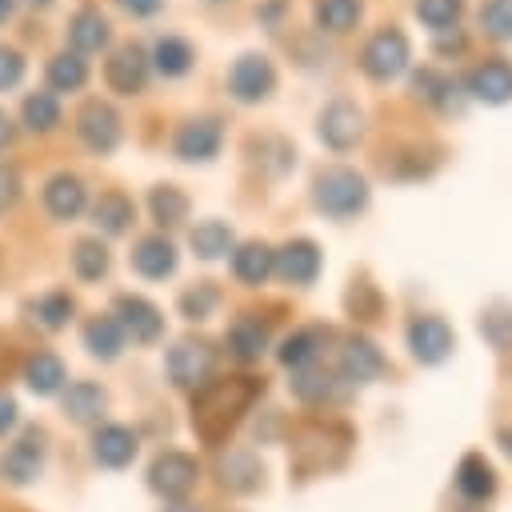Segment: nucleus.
<instances>
[{"mask_svg":"<svg viewBox=\"0 0 512 512\" xmlns=\"http://www.w3.org/2000/svg\"><path fill=\"white\" fill-rule=\"evenodd\" d=\"M260 392H264V380H256V376L208 380L192 400V432L204 444H224L232 436V428L244 420V412L256 404Z\"/></svg>","mask_w":512,"mask_h":512,"instance_id":"obj_1","label":"nucleus"},{"mask_svg":"<svg viewBox=\"0 0 512 512\" xmlns=\"http://www.w3.org/2000/svg\"><path fill=\"white\" fill-rule=\"evenodd\" d=\"M348 444H352V432L344 424H332V420H308L296 440H292V468L300 476H320V472H332L344 464L348 456Z\"/></svg>","mask_w":512,"mask_h":512,"instance_id":"obj_2","label":"nucleus"},{"mask_svg":"<svg viewBox=\"0 0 512 512\" xmlns=\"http://www.w3.org/2000/svg\"><path fill=\"white\" fill-rule=\"evenodd\" d=\"M312 200H316V208L328 212V216H352V212L364 208L368 188H364V180H360L352 168H328V172L316 176Z\"/></svg>","mask_w":512,"mask_h":512,"instance_id":"obj_3","label":"nucleus"},{"mask_svg":"<svg viewBox=\"0 0 512 512\" xmlns=\"http://www.w3.org/2000/svg\"><path fill=\"white\" fill-rule=\"evenodd\" d=\"M196 480H200V464H196V456H188V452H160V456L152 460V468H148L152 492H160V496H168V500L188 496V492L196 488Z\"/></svg>","mask_w":512,"mask_h":512,"instance_id":"obj_4","label":"nucleus"},{"mask_svg":"<svg viewBox=\"0 0 512 512\" xmlns=\"http://www.w3.org/2000/svg\"><path fill=\"white\" fill-rule=\"evenodd\" d=\"M212 364H216V352H212V344H204V340H180V344H172L168 356H164V368H168L172 384H180V388L204 384L208 372H212Z\"/></svg>","mask_w":512,"mask_h":512,"instance_id":"obj_5","label":"nucleus"},{"mask_svg":"<svg viewBox=\"0 0 512 512\" xmlns=\"http://www.w3.org/2000/svg\"><path fill=\"white\" fill-rule=\"evenodd\" d=\"M112 320H116L120 332L132 336L136 344H152V340H160V332H164V316H160V308L148 304L144 296H116Z\"/></svg>","mask_w":512,"mask_h":512,"instance_id":"obj_6","label":"nucleus"},{"mask_svg":"<svg viewBox=\"0 0 512 512\" xmlns=\"http://www.w3.org/2000/svg\"><path fill=\"white\" fill-rule=\"evenodd\" d=\"M360 64H364V72H368L372 80H392V76L408 64V40H404V32H396V28L376 32V36L368 40Z\"/></svg>","mask_w":512,"mask_h":512,"instance_id":"obj_7","label":"nucleus"},{"mask_svg":"<svg viewBox=\"0 0 512 512\" xmlns=\"http://www.w3.org/2000/svg\"><path fill=\"white\" fill-rule=\"evenodd\" d=\"M76 136L84 140V148L92 152H112L120 144V116L104 104V100H88L76 112Z\"/></svg>","mask_w":512,"mask_h":512,"instance_id":"obj_8","label":"nucleus"},{"mask_svg":"<svg viewBox=\"0 0 512 512\" xmlns=\"http://www.w3.org/2000/svg\"><path fill=\"white\" fill-rule=\"evenodd\" d=\"M272 84H276V72H272V64H268L264 56H256V52L240 56V60L232 64V72H228V88H232V96H236L240 104L264 100V96L272 92Z\"/></svg>","mask_w":512,"mask_h":512,"instance_id":"obj_9","label":"nucleus"},{"mask_svg":"<svg viewBox=\"0 0 512 512\" xmlns=\"http://www.w3.org/2000/svg\"><path fill=\"white\" fill-rule=\"evenodd\" d=\"M452 328L440 320V316H416L408 324V348L420 364H440L448 352H452Z\"/></svg>","mask_w":512,"mask_h":512,"instance_id":"obj_10","label":"nucleus"},{"mask_svg":"<svg viewBox=\"0 0 512 512\" xmlns=\"http://www.w3.org/2000/svg\"><path fill=\"white\" fill-rule=\"evenodd\" d=\"M104 80H108V88L120 92V96L140 92L144 80H148V60H144V52H140L136 44L116 48V52L108 56V64H104Z\"/></svg>","mask_w":512,"mask_h":512,"instance_id":"obj_11","label":"nucleus"},{"mask_svg":"<svg viewBox=\"0 0 512 512\" xmlns=\"http://www.w3.org/2000/svg\"><path fill=\"white\" fill-rule=\"evenodd\" d=\"M136 432L124 428V424H104L96 436H92V460L104 464V468H128L136 460Z\"/></svg>","mask_w":512,"mask_h":512,"instance_id":"obj_12","label":"nucleus"},{"mask_svg":"<svg viewBox=\"0 0 512 512\" xmlns=\"http://www.w3.org/2000/svg\"><path fill=\"white\" fill-rule=\"evenodd\" d=\"M40 468H44V436H40L36 428H28V432L8 448V456H4V476H8L12 484H32V480L40 476Z\"/></svg>","mask_w":512,"mask_h":512,"instance_id":"obj_13","label":"nucleus"},{"mask_svg":"<svg viewBox=\"0 0 512 512\" xmlns=\"http://www.w3.org/2000/svg\"><path fill=\"white\" fill-rule=\"evenodd\" d=\"M220 120H188L180 132H176V140H172V148H176V156L180 160H212L216 152H220Z\"/></svg>","mask_w":512,"mask_h":512,"instance_id":"obj_14","label":"nucleus"},{"mask_svg":"<svg viewBox=\"0 0 512 512\" xmlns=\"http://www.w3.org/2000/svg\"><path fill=\"white\" fill-rule=\"evenodd\" d=\"M320 140H324L328 148H336V152L352 148V144L360 140V112H356L348 100L328 104V108L320 112Z\"/></svg>","mask_w":512,"mask_h":512,"instance_id":"obj_15","label":"nucleus"},{"mask_svg":"<svg viewBox=\"0 0 512 512\" xmlns=\"http://www.w3.org/2000/svg\"><path fill=\"white\" fill-rule=\"evenodd\" d=\"M84 200H88L84 180L72 176V172H56V176L44 184V208H48V216H56V220H76L80 208H84Z\"/></svg>","mask_w":512,"mask_h":512,"instance_id":"obj_16","label":"nucleus"},{"mask_svg":"<svg viewBox=\"0 0 512 512\" xmlns=\"http://www.w3.org/2000/svg\"><path fill=\"white\" fill-rule=\"evenodd\" d=\"M272 272H280L288 284H312L316 272H320V248L312 240H292L276 252Z\"/></svg>","mask_w":512,"mask_h":512,"instance_id":"obj_17","label":"nucleus"},{"mask_svg":"<svg viewBox=\"0 0 512 512\" xmlns=\"http://www.w3.org/2000/svg\"><path fill=\"white\" fill-rule=\"evenodd\" d=\"M468 88H472V96H480L488 104H504L512 96V64L508 60H484L480 68H472Z\"/></svg>","mask_w":512,"mask_h":512,"instance_id":"obj_18","label":"nucleus"},{"mask_svg":"<svg viewBox=\"0 0 512 512\" xmlns=\"http://www.w3.org/2000/svg\"><path fill=\"white\" fill-rule=\"evenodd\" d=\"M132 268H136L140 276H148V280L172 276V268H176V248H172V240H164V236H144V240L136 244V252H132Z\"/></svg>","mask_w":512,"mask_h":512,"instance_id":"obj_19","label":"nucleus"},{"mask_svg":"<svg viewBox=\"0 0 512 512\" xmlns=\"http://www.w3.org/2000/svg\"><path fill=\"white\" fill-rule=\"evenodd\" d=\"M72 308H76L72 296H68L64 288H52V292L28 300V304H24V316H28V324H36V328H44V332H56V328H64V324L72 320Z\"/></svg>","mask_w":512,"mask_h":512,"instance_id":"obj_20","label":"nucleus"},{"mask_svg":"<svg viewBox=\"0 0 512 512\" xmlns=\"http://www.w3.org/2000/svg\"><path fill=\"white\" fill-rule=\"evenodd\" d=\"M384 372V356L368 344V340H348L344 352H340V376L352 380V384H364V380H376Z\"/></svg>","mask_w":512,"mask_h":512,"instance_id":"obj_21","label":"nucleus"},{"mask_svg":"<svg viewBox=\"0 0 512 512\" xmlns=\"http://www.w3.org/2000/svg\"><path fill=\"white\" fill-rule=\"evenodd\" d=\"M104 408H108V396H104L100 384H92V380H76V384H68V392H64V416H68V420H76V424H92V420H100Z\"/></svg>","mask_w":512,"mask_h":512,"instance_id":"obj_22","label":"nucleus"},{"mask_svg":"<svg viewBox=\"0 0 512 512\" xmlns=\"http://www.w3.org/2000/svg\"><path fill=\"white\" fill-rule=\"evenodd\" d=\"M24 384L36 392V396H52L64 388V360L56 352H32L24 360Z\"/></svg>","mask_w":512,"mask_h":512,"instance_id":"obj_23","label":"nucleus"},{"mask_svg":"<svg viewBox=\"0 0 512 512\" xmlns=\"http://www.w3.org/2000/svg\"><path fill=\"white\" fill-rule=\"evenodd\" d=\"M456 488H460V496H468V500H488L492 488H496L492 464H488L480 452H468V456L456 464Z\"/></svg>","mask_w":512,"mask_h":512,"instance_id":"obj_24","label":"nucleus"},{"mask_svg":"<svg viewBox=\"0 0 512 512\" xmlns=\"http://www.w3.org/2000/svg\"><path fill=\"white\" fill-rule=\"evenodd\" d=\"M272 264H276V252L268 244H256V240L240 244L232 252V272H236L240 284H264L272 276Z\"/></svg>","mask_w":512,"mask_h":512,"instance_id":"obj_25","label":"nucleus"},{"mask_svg":"<svg viewBox=\"0 0 512 512\" xmlns=\"http://www.w3.org/2000/svg\"><path fill=\"white\" fill-rule=\"evenodd\" d=\"M324 336H328L324 328H300V332H292V336L280 344V364L292 368V372L312 368L316 356H320V348H324Z\"/></svg>","mask_w":512,"mask_h":512,"instance_id":"obj_26","label":"nucleus"},{"mask_svg":"<svg viewBox=\"0 0 512 512\" xmlns=\"http://www.w3.org/2000/svg\"><path fill=\"white\" fill-rule=\"evenodd\" d=\"M132 220H136V204H132L124 192H104V196L96 200V208H92V224H96L100 232H108V236H120Z\"/></svg>","mask_w":512,"mask_h":512,"instance_id":"obj_27","label":"nucleus"},{"mask_svg":"<svg viewBox=\"0 0 512 512\" xmlns=\"http://www.w3.org/2000/svg\"><path fill=\"white\" fill-rule=\"evenodd\" d=\"M264 344H268V328L256 320V316H236L232 320V328H228V348H232V356L236 360H260V352H264Z\"/></svg>","mask_w":512,"mask_h":512,"instance_id":"obj_28","label":"nucleus"},{"mask_svg":"<svg viewBox=\"0 0 512 512\" xmlns=\"http://www.w3.org/2000/svg\"><path fill=\"white\" fill-rule=\"evenodd\" d=\"M260 476H264L260 460H256L252 452H244V448H236V452H228V456L220 460V480H224V488H232V492H252V488H260Z\"/></svg>","mask_w":512,"mask_h":512,"instance_id":"obj_29","label":"nucleus"},{"mask_svg":"<svg viewBox=\"0 0 512 512\" xmlns=\"http://www.w3.org/2000/svg\"><path fill=\"white\" fill-rule=\"evenodd\" d=\"M68 40H72L76 52H96V48L108 44V20L96 8H80L68 20Z\"/></svg>","mask_w":512,"mask_h":512,"instance_id":"obj_30","label":"nucleus"},{"mask_svg":"<svg viewBox=\"0 0 512 512\" xmlns=\"http://www.w3.org/2000/svg\"><path fill=\"white\" fill-rule=\"evenodd\" d=\"M84 348H88L92 356H100V360H112V356L124 348L120 324H116L112 316H92V320L84 324Z\"/></svg>","mask_w":512,"mask_h":512,"instance_id":"obj_31","label":"nucleus"},{"mask_svg":"<svg viewBox=\"0 0 512 512\" xmlns=\"http://www.w3.org/2000/svg\"><path fill=\"white\" fill-rule=\"evenodd\" d=\"M232 248V228L224 220H204L192 228V252L200 260H220Z\"/></svg>","mask_w":512,"mask_h":512,"instance_id":"obj_32","label":"nucleus"},{"mask_svg":"<svg viewBox=\"0 0 512 512\" xmlns=\"http://www.w3.org/2000/svg\"><path fill=\"white\" fill-rule=\"evenodd\" d=\"M88 80V64L80 60V52H56L48 60V84L56 92H76Z\"/></svg>","mask_w":512,"mask_h":512,"instance_id":"obj_33","label":"nucleus"},{"mask_svg":"<svg viewBox=\"0 0 512 512\" xmlns=\"http://www.w3.org/2000/svg\"><path fill=\"white\" fill-rule=\"evenodd\" d=\"M148 208H152V220L160 228H172V224H180L188 216V196L180 188H172V184H160V188H152Z\"/></svg>","mask_w":512,"mask_h":512,"instance_id":"obj_34","label":"nucleus"},{"mask_svg":"<svg viewBox=\"0 0 512 512\" xmlns=\"http://www.w3.org/2000/svg\"><path fill=\"white\" fill-rule=\"evenodd\" d=\"M152 64L164 72V76H184L192 68V48L188 40L180 36H160L156 48H152Z\"/></svg>","mask_w":512,"mask_h":512,"instance_id":"obj_35","label":"nucleus"},{"mask_svg":"<svg viewBox=\"0 0 512 512\" xmlns=\"http://www.w3.org/2000/svg\"><path fill=\"white\" fill-rule=\"evenodd\" d=\"M20 112H24V124L32 132H48V128L60 124V104H56L52 92H28L24 104H20Z\"/></svg>","mask_w":512,"mask_h":512,"instance_id":"obj_36","label":"nucleus"},{"mask_svg":"<svg viewBox=\"0 0 512 512\" xmlns=\"http://www.w3.org/2000/svg\"><path fill=\"white\" fill-rule=\"evenodd\" d=\"M72 268H76V276L80 280H100L104 272H108V248L100 244V240H76V248H72Z\"/></svg>","mask_w":512,"mask_h":512,"instance_id":"obj_37","label":"nucleus"},{"mask_svg":"<svg viewBox=\"0 0 512 512\" xmlns=\"http://www.w3.org/2000/svg\"><path fill=\"white\" fill-rule=\"evenodd\" d=\"M360 20V0H316V24L328 32H348Z\"/></svg>","mask_w":512,"mask_h":512,"instance_id":"obj_38","label":"nucleus"},{"mask_svg":"<svg viewBox=\"0 0 512 512\" xmlns=\"http://www.w3.org/2000/svg\"><path fill=\"white\" fill-rule=\"evenodd\" d=\"M292 392H296V400H304V404H320V400L332 396V376L320 372V368H300V372L292 376Z\"/></svg>","mask_w":512,"mask_h":512,"instance_id":"obj_39","label":"nucleus"},{"mask_svg":"<svg viewBox=\"0 0 512 512\" xmlns=\"http://www.w3.org/2000/svg\"><path fill=\"white\" fill-rule=\"evenodd\" d=\"M216 304H220V292H216L212 284H196V288H188V292L180 296L184 320H208V316L216 312Z\"/></svg>","mask_w":512,"mask_h":512,"instance_id":"obj_40","label":"nucleus"},{"mask_svg":"<svg viewBox=\"0 0 512 512\" xmlns=\"http://www.w3.org/2000/svg\"><path fill=\"white\" fill-rule=\"evenodd\" d=\"M480 332H484V340H488L492 348L508 352V348H512V312H504V308L484 312V316H480Z\"/></svg>","mask_w":512,"mask_h":512,"instance_id":"obj_41","label":"nucleus"},{"mask_svg":"<svg viewBox=\"0 0 512 512\" xmlns=\"http://www.w3.org/2000/svg\"><path fill=\"white\" fill-rule=\"evenodd\" d=\"M480 24L496 40H512V0H488L480 12Z\"/></svg>","mask_w":512,"mask_h":512,"instance_id":"obj_42","label":"nucleus"},{"mask_svg":"<svg viewBox=\"0 0 512 512\" xmlns=\"http://www.w3.org/2000/svg\"><path fill=\"white\" fill-rule=\"evenodd\" d=\"M416 16L432 28H448L456 16H460V0H420L416 4Z\"/></svg>","mask_w":512,"mask_h":512,"instance_id":"obj_43","label":"nucleus"},{"mask_svg":"<svg viewBox=\"0 0 512 512\" xmlns=\"http://www.w3.org/2000/svg\"><path fill=\"white\" fill-rule=\"evenodd\" d=\"M20 76H24V56H20L16 48H4V44H0V92H4V88H16Z\"/></svg>","mask_w":512,"mask_h":512,"instance_id":"obj_44","label":"nucleus"},{"mask_svg":"<svg viewBox=\"0 0 512 512\" xmlns=\"http://www.w3.org/2000/svg\"><path fill=\"white\" fill-rule=\"evenodd\" d=\"M20 200V176L12 164H0V212H8Z\"/></svg>","mask_w":512,"mask_h":512,"instance_id":"obj_45","label":"nucleus"},{"mask_svg":"<svg viewBox=\"0 0 512 512\" xmlns=\"http://www.w3.org/2000/svg\"><path fill=\"white\" fill-rule=\"evenodd\" d=\"M348 304L356 308V316H364V320H372L376 316V308H380V296L368 288V284H356V292L348 296Z\"/></svg>","mask_w":512,"mask_h":512,"instance_id":"obj_46","label":"nucleus"},{"mask_svg":"<svg viewBox=\"0 0 512 512\" xmlns=\"http://www.w3.org/2000/svg\"><path fill=\"white\" fill-rule=\"evenodd\" d=\"M12 424H16V400H12L8 392H0V436H4Z\"/></svg>","mask_w":512,"mask_h":512,"instance_id":"obj_47","label":"nucleus"},{"mask_svg":"<svg viewBox=\"0 0 512 512\" xmlns=\"http://www.w3.org/2000/svg\"><path fill=\"white\" fill-rule=\"evenodd\" d=\"M120 4H124L132 16H152V12H160L164 0H120Z\"/></svg>","mask_w":512,"mask_h":512,"instance_id":"obj_48","label":"nucleus"},{"mask_svg":"<svg viewBox=\"0 0 512 512\" xmlns=\"http://www.w3.org/2000/svg\"><path fill=\"white\" fill-rule=\"evenodd\" d=\"M8 140H12V120H8V112L0 108V148H4Z\"/></svg>","mask_w":512,"mask_h":512,"instance_id":"obj_49","label":"nucleus"},{"mask_svg":"<svg viewBox=\"0 0 512 512\" xmlns=\"http://www.w3.org/2000/svg\"><path fill=\"white\" fill-rule=\"evenodd\" d=\"M500 444H504V452L512 456V428H504V432H500Z\"/></svg>","mask_w":512,"mask_h":512,"instance_id":"obj_50","label":"nucleus"},{"mask_svg":"<svg viewBox=\"0 0 512 512\" xmlns=\"http://www.w3.org/2000/svg\"><path fill=\"white\" fill-rule=\"evenodd\" d=\"M12 4H16V0H0V24L12 16Z\"/></svg>","mask_w":512,"mask_h":512,"instance_id":"obj_51","label":"nucleus"},{"mask_svg":"<svg viewBox=\"0 0 512 512\" xmlns=\"http://www.w3.org/2000/svg\"><path fill=\"white\" fill-rule=\"evenodd\" d=\"M164 512H200V508H192V504H172V508H164Z\"/></svg>","mask_w":512,"mask_h":512,"instance_id":"obj_52","label":"nucleus"},{"mask_svg":"<svg viewBox=\"0 0 512 512\" xmlns=\"http://www.w3.org/2000/svg\"><path fill=\"white\" fill-rule=\"evenodd\" d=\"M28 4H32V8H36V4H40V8H44V4H48V0H28Z\"/></svg>","mask_w":512,"mask_h":512,"instance_id":"obj_53","label":"nucleus"}]
</instances>
